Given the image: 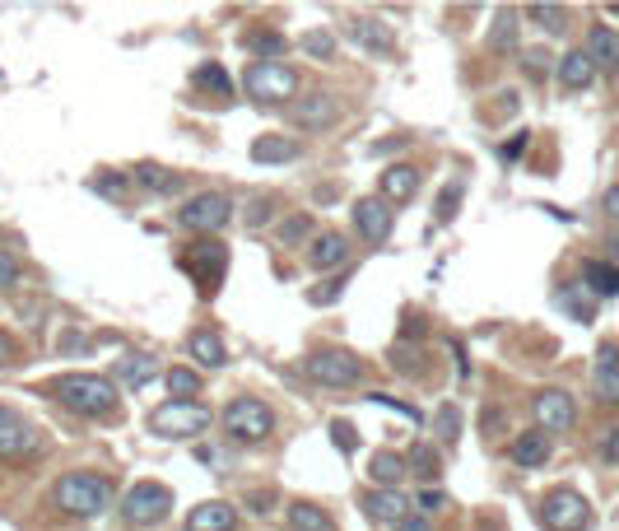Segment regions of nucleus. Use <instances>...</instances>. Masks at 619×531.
<instances>
[{"label":"nucleus","instance_id":"obj_1","mask_svg":"<svg viewBox=\"0 0 619 531\" xmlns=\"http://www.w3.org/2000/svg\"><path fill=\"white\" fill-rule=\"evenodd\" d=\"M56 396H61V406H70L84 420H112L117 415V387L98 373H66L56 382Z\"/></svg>","mask_w":619,"mask_h":531},{"label":"nucleus","instance_id":"obj_2","mask_svg":"<svg viewBox=\"0 0 619 531\" xmlns=\"http://www.w3.org/2000/svg\"><path fill=\"white\" fill-rule=\"evenodd\" d=\"M52 504L61 513H70V518H98L112 504V485L103 476H94V471H70V476L56 480Z\"/></svg>","mask_w":619,"mask_h":531},{"label":"nucleus","instance_id":"obj_3","mask_svg":"<svg viewBox=\"0 0 619 531\" xmlns=\"http://www.w3.org/2000/svg\"><path fill=\"white\" fill-rule=\"evenodd\" d=\"M270 429H275V415H270L266 401L233 396L229 406H224V434H229L233 443H266Z\"/></svg>","mask_w":619,"mask_h":531},{"label":"nucleus","instance_id":"obj_4","mask_svg":"<svg viewBox=\"0 0 619 531\" xmlns=\"http://www.w3.org/2000/svg\"><path fill=\"white\" fill-rule=\"evenodd\" d=\"M122 518L131 522V527H159V522L173 518V490L159 485V480H140V485L126 490Z\"/></svg>","mask_w":619,"mask_h":531},{"label":"nucleus","instance_id":"obj_5","mask_svg":"<svg viewBox=\"0 0 619 531\" xmlns=\"http://www.w3.org/2000/svg\"><path fill=\"white\" fill-rule=\"evenodd\" d=\"M149 429L159 438H196L210 429V410L201 401H163L154 415H149Z\"/></svg>","mask_w":619,"mask_h":531},{"label":"nucleus","instance_id":"obj_6","mask_svg":"<svg viewBox=\"0 0 619 531\" xmlns=\"http://www.w3.org/2000/svg\"><path fill=\"white\" fill-rule=\"evenodd\" d=\"M536 518L545 531H587L592 508H587V499H582L578 490H550L545 499H540Z\"/></svg>","mask_w":619,"mask_h":531},{"label":"nucleus","instance_id":"obj_7","mask_svg":"<svg viewBox=\"0 0 619 531\" xmlns=\"http://www.w3.org/2000/svg\"><path fill=\"white\" fill-rule=\"evenodd\" d=\"M294 89H298V75H294V66H284V61H252V66H247V94H252L256 103H266V108L294 98Z\"/></svg>","mask_w":619,"mask_h":531},{"label":"nucleus","instance_id":"obj_8","mask_svg":"<svg viewBox=\"0 0 619 531\" xmlns=\"http://www.w3.org/2000/svg\"><path fill=\"white\" fill-rule=\"evenodd\" d=\"M303 368L322 387H359L364 382V359H354L350 350H312L303 359Z\"/></svg>","mask_w":619,"mask_h":531},{"label":"nucleus","instance_id":"obj_9","mask_svg":"<svg viewBox=\"0 0 619 531\" xmlns=\"http://www.w3.org/2000/svg\"><path fill=\"white\" fill-rule=\"evenodd\" d=\"M233 215V201L224 196V191H196L191 201H182V210H177V224L191 233H219L224 224H229Z\"/></svg>","mask_w":619,"mask_h":531},{"label":"nucleus","instance_id":"obj_10","mask_svg":"<svg viewBox=\"0 0 619 531\" xmlns=\"http://www.w3.org/2000/svg\"><path fill=\"white\" fill-rule=\"evenodd\" d=\"M224 266H229V252H224V243H215V238H201V243H191V247H187V257H182V271L196 275L201 294H215L219 280H224Z\"/></svg>","mask_w":619,"mask_h":531},{"label":"nucleus","instance_id":"obj_11","mask_svg":"<svg viewBox=\"0 0 619 531\" xmlns=\"http://www.w3.org/2000/svg\"><path fill=\"white\" fill-rule=\"evenodd\" d=\"M47 448V438L33 420H24L14 406H0V457H33Z\"/></svg>","mask_w":619,"mask_h":531},{"label":"nucleus","instance_id":"obj_12","mask_svg":"<svg viewBox=\"0 0 619 531\" xmlns=\"http://www.w3.org/2000/svg\"><path fill=\"white\" fill-rule=\"evenodd\" d=\"M531 410H536V429H545V434H568V429L578 424L573 396L559 392V387H545V392L531 401Z\"/></svg>","mask_w":619,"mask_h":531},{"label":"nucleus","instance_id":"obj_13","mask_svg":"<svg viewBox=\"0 0 619 531\" xmlns=\"http://www.w3.org/2000/svg\"><path fill=\"white\" fill-rule=\"evenodd\" d=\"M391 224H396V215H391V205L382 201V196H364V201H354V229H359V238H364L368 247L387 243Z\"/></svg>","mask_w":619,"mask_h":531},{"label":"nucleus","instance_id":"obj_14","mask_svg":"<svg viewBox=\"0 0 619 531\" xmlns=\"http://www.w3.org/2000/svg\"><path fill=\"white\" fill-rule=\"evenodd\" d=\"M340 122V103L331 94L294 98V126L298 131H331Z\"/></svg>","mask_w":619,"mask_h":531},{"label":"nucleus","instance_id":"obj_15","mask_svg":"<svg viewBox=\"0 0 619 531\" xmlns=\"http://www.w3.org/2000/svg\"><path fill=\"white\" fill-rule=\"evenodd\" d=\"M592 392L601 406H619V350L615 345H601L592 364Z\"/></svg>","mask_w":619,"mask_h":531},{"label":"nucleus","instance_id":"obj_16","mask_svg":"<svg viewBox=\"0 0 619 531\" xmlns=\"http://www.w3.org/2000/svg\"><path fill=\"white\" fill-rule=\"evenodd\" d=\"M350 261V238L345 233H317L308 247V266L312 271H336V266H345Z\"/></svg>","mask_w":619,"mask_h":531},{"label":"nucleus","instance_id":"obj_17","mask_svg":"<svg viewBox=\"0 0 619 531\" xmlns=\"http://www.w3.org/2000/svg\"><path fill=\"white\" fill-rule=\"evenodd\" d=\"M350 42H359L364 52H373V56H391L396 52V38H391V28L382 24V19H368V14H359V19H350Z\"/></svg>","mask_w":619,"mask_h":531},{"label":"nucleus","instance_id":"obj_18","mask_svg":"<svg viewBox=\"0 0 619 531\" xmlns=\"http://www.w3.org/2000/svg\"><path fill=\"white\" fill-rule=\"evenodd\" d=\"M238 527V508L224 499H205L187 513V531H233Z\"/></svg>","mask_w":619,"mask_h":531},{"label":"nucleus","instance_id":"obj_19","mask_svg":"<svg viewBox=\"0 0 619 531\" xmlns=\"http://www.w3.org/2000/svg\"><path fill=\"white\" fill-rule=\"evenodd\" d=\"M359 508H364L368 522H401L410 499H405L401 490H368L364 499H359Z\"/></svg>","mask_w":619,"mask_h":531},{"label":"nucleus","instance_id":"obj_20","mask_svg":"<svg viewBox=\"0 0 619 531\" xmlns=\"http://www.w3.org/2000/svg\"><path fill=\"white\" fill-rule=\"evenodd\" d=\"M582 52L592 56L596 70L615 75V70H619V33H615V28H606V24H596L592 33H587V47H582Z\"/></svg>","mask_w":619,"mask_h":531},{"label":"nucleus","instance_id":"obj_21","mask_svg":"<svg viewBox=\"0 0 619 531\" xmlns=\"http://www.w3.org/2000/svg\"><path fill=\"white\" fill-rule=\"evenodd\" d=\"M550 434H545V429H526V434H517L512 438V462L517 466H526V471H531V466H545L550 462Z\"/></svg>","mask_w":619,"mask_h":531},{"label":"nucleus","instance_id":"obj_22","mask_svg":"<svg viewBox=\"0 0 619 531\" xmlns=\"http://www.w3.org/2000/svg\"><path fill=\"white\" fill-rule=\"evenodd\" d=\"M187 354L201 368H224V364H229V350H224V341H219V331H210V327L191 331V336H187Z\"/></svg>","mask_w":619,"mask_h":531},{"label":"nucleus","instance_id":"obj_23","mask_svg":"<svg viewBox=\"0 0 619 531\" xmlns=\"http://www.w3.org/2000/svg\"><path fill=\"white\" fill-rule=\"evenodd\" d=\"M419 182H424V177H419V168H410V164H391L387 173H382V201H410V196H415L419 191Z\"/></svg>","mask_w":619,"mask_h":531},{"label":"nucleus","instance_id":"obj_24","mask_svg":"<svg viewBox=\"0 0 619 531\" xmlns=\"http://www.w3.org/2000/svg\"><path fill=\"white\" fill-rule=\"evenodd\" d=\"M298 140L294 136H256L252 140V164H294Z\"/></svg>","mask_w":619,"mask_h":531},{"label":"nucleus","instance_id":"obj_25","mask_svg":"<svg viewBox=\"0 0 619 531\" xmlns=\"http://www.w3.org/2000/svg\"><path fill=\"white\" fill-rule=\"evenodd\" d=\"M554 70H559V84H564V89H587V84L596 80V66L587 52H564Z\"/></svg>","mask_w":619,"mask_h":531},{"label":"nucleus","instance_id":"obj_26","mask_svg":"<svg viewBox=\"0 0 619 531\" xmlns=\"http://www.w3.org/2000/svg\"><path fill=\"white\" fill-rule=\"evenodd\" d=\"M191 84L201 89V94H210V98H233V75L219 61H205V66H196V75H191Z\"/></svg>","mask_w":619,"mask_h":531},{"label":"nucleus","instance_id":"obj_27","mask_svg":"<svg viewBox=\"0 0 619 531\" xmlns=\"http://www.w3.org/2000/svg\"><path fill=\"white\" fill-rule=\"evenodd\" d=\"M135 182L145 191H154V196L182 191V173H173V168H163V164H135Z\"/></svg>","mask_w":619,"mask_h":531},{"label":"nucleus","instance_id":"obj_28","mask_svg":"<svg viewBox=\"0 0 619 531\" xmlns=\"http://www.w3.org/2000/svg\"><path fill=\"white\" fill-rule=\"evenodd\" d=\"M368 476L377 480V490H396L405 480V457H396V452H373V457H368Z\"/></svg>","mask_w":619,"mask_h":531},{"label":"nucleus","instance_id":"obj_29","mask_svg":"<svg viewBox=\"0 0 619 531\" xmlns=\"http://www.w3.org/2000/svg\"><path fill=\"white\" fill-rule=\"evenodd\" d=\"M117 378H122L131 392H140V387H149V382L159 378V364H154L149 354H126L122 364H117Z\"/></svg>","mask_w":619,"mask_h":531},{"label":"nucleus","instance_id":"obj_30","mask_svg":"<svg viewBox=\"0 0 619 531\" xmlns=\"http://www.w3.org/2000/svg\"><path fill=\"white\" fill-rule=\"evenodd\" d=\"M289 527L294 531H336V522L326 518V508H317L312 499H294V504H289Z\"/></svg>","mask_w":619,"mask_h":531},{"label":"nucleus","instance_id":"obj_31","mask_svg":"<svg viewBox=\"0 0 619 531\" xmlns=\"http://www.w3.org/2000/svg\"><path fill=\"white\" fill-rule=\"evenodd\" d=\"M247 52H252L256 61H280V56L289 52V38L275 33V28H261V33H247Z\"/></svg>","mask_w":619,"mask_h":531},{"label":"nucleus","instance_id":"obj_32","mask_svg":"<svg viewBox=\"0 0 619 531\" xmlns=\"http://www.w3.org/2000/svg\"><path fill=\"white\" fill-rule=\"evenodd\" d=\"M405 471H415L419 480H433L443 471V457H438V448H429V443H415V448L405 452Z\"/></svg>","mask_w":619,"mask_h":531},{"label":"nucleus","instance_id":"obj_33","mask_svg":"<svg viewBox=\"0 0 619 531\" xmlns=\"http://www.w3.org/2000/svg\"><path fill=\"white\" fill-rule=\"evenodd\" d=\"M163 382H168V392H173V401H196V392H201V373L196 368H168L163 373Z\"/></svg>","mask_w":619,"mask_h":531},{"label":"nucleus","instance_id":"obj_34","mask_svg":"<svg viewBox=\"0 0 619 531\" xmlns=\"http://www.w3.org/2000/svg\"><path fill=\"white\" fill-rule=\"evenodd\" d=\"M582 280H587L592 294H619V271L610 261H587V266H582Z\"/></svg>","mask_w":619,"mask_h":531},{"label":"nucleus","instance_id":"obj_35","mask_svg":"<svg viewBox=\"0 0 619 531\" xmlns=\"http://www.w3.org/2000/svg\"><path fill=\"white\" fill-rule=\"evenodd\" d=\"M512 47H517V14L503 10L498 24L489 28V52H512Z\"/></svg>","mask_w":619,"mask_h":531},{"label":"nucleus","instance_id":"obj_36","mask_svg":"<svg viewBox=\"0 0 619 531\" xmlns=\"http://www.w3.org/2000/svg\"><path fill=\"white\" fill-rule=\"evenodd\" d=\"M582 289H587V285H568V289H559V308H568V313H573V317H582V322H592L596 299H587Z\"/></svg>","mask_w":619,"mask_h":531},{"label":"nucleus","instance_id":"obj_37","mask_svg":"<svg viewBox=\"0 0 619 531\" xmlns=\"http://www.w3.org/2000/svg\"><path fill=\"white\" fill-rule=\"evenodd\" d=\"M298 47L308 56H317V61H336V38L326 33V28H312V33H303L298 38Z\"/></svg>","mask_w":619,"mask_h":531},{"label":"nucleus","instance_id":"obj_38","mask_svg":"<svg viewBox=\"0 0 619 531\" xmlns=\"http://www.w3.org/2000/svg\"><path fill=\"white\" fill-rule=\"evenodd\" d=\"M270 219H275V196H252L243 210V224L256 233V229H266Z\"/></svg>","mask_w":619,"mask_h":531},{"label":"nucleus","instance_id":"obj_39","mask_svg":"<svg viewBox=\"0 0 619 531\" xmlns=\"http://www.w3.org/2000/svg\"><path fill=\"white\" fill-rule=\"evenodd\" d=\"M308 238H312V219H308V215L280 219V243H284V247H303Z\"/></svg>","mask_w":619,"mask_h":531},{"label":"nucleus","instance_id":"obj_40","mask_svg":"<svg viewBox=\"0 0 619 531\" xmlns=\"http://www.w3.org/2000/svg\"><path fill=\"white\" fill-rule=\"evenodd\" d=\"M433 429L443 434V443H457V438H461V410L452 406V401H443V406H438V415H433Z\"/></svg>","mask_w":619,"mask_h":531},{"label":"nucleus","instance_id":"obj_41","mask_svg":"<svg viewBox=\"0 0 619 531\" xmlns=\"http://www.w3.org/2000/svg\"><path fill=\"white\" fill-rule=\"evenodd\" d=\"M391 368H396V373L419 378V373H424V354H419L415 345H391Z\"/></svg>","mask_w":619,"mask_h":531},{"label":"nucleus","instance_id":"obj_42","mask_svg":"<svg viewBox=\"0 0 619 531\" xmlns=\"http://www.w3.org/2000/svg\"><path fill=\"white\" fill-rule=\"evenodd\" d=\"M526 14H531V19H540V28H545V33H564V5H526Z\"/></svg>","mask_w":619,"mask_h":531},{"label":"nucleus","instance_id":"obj_43","mask_svg":"<svg viewBox=\"0 0 619 531\" xmlns=\"http://www.w3.org/2000/svg\"><path fill=\"white\" fill-rule=\"evenodd\" d=\"M89 187H94L98 196H112V201H122V196H126V177H122V173H112V168H108V173H98L94 182H89Z\"/></svg>","mask_w":619,"mask_h":531},{"label":"nucleus","instance_id":"obj_44","mask_svg":"<svg viewBox=\"0 0 619 531\" xmlns=\"http://www.w3.org/2000/svg\"><path fill=\"white\" fill-rule=\"evenodd\" d=\"M596 452H601V462L619 466V424H610V429H601V438H596Z\"/></svg>","mask_w":619,"mask_h":531},{"label":"nucleus","instance_id":"obj_45","mask_svg":"<svg viewBox=\"0 0 619 531\" xmlns=\"http://www.w3.org/2000/svg\"><path fill=\"white\" fill-rule=\"evenodd\" d=\"M19 285V257L10 247H0V289H14Z\"/></svg>","mask_w":619,"mask_h":531},{"label":"nucleus","instance_id":"obj_46","mask_svg":"<svg viewBox=\"0 0 619 531\" xmlns=\"http://www.w3.org/2000/svg\"><path fill=\"white\" fill-rule=\"evenodd\" d=\"M457 201H461V187L452 182V187H447L443 196H438V210H433V215H438V224H447V219L457 215Z\"/></svg>","mask_w":619,"mask_h":531},{"label":"nucleus","instance_id":"obj_47","mask_svg":"<svg viewBox=\"0 0 619 531\" xmlns=\"http://www.w3.org/2000/svg\"><path fill=\"white\" fill-rule=\"evenodd\" d=\"M368 401H377V406H387V410H396V415H405L410 424H419V410L415 406H405V401H396V396H387V392H373Z\"/></svg>","mask_w":619,"mask_h":531},{"label":"nucleus","instance_id":"obj_48","mask_svg":"<svg viewBox=\"0 0 619 531\" xmlns=\"http://www.w3.org/2000/svg\"><path fill=\"white\" fill-rule=\"evenodd\" d=\"M331 438H336L340 452H354V448H359V434H354V424H345V420L331 424Z\"/></svg>","mask_w":619,"mask_h":531},{"label":"nucleus","instance_id":"obj_49","mask_svg":"<svg viewBox=\"0 0 619 531\" xmlns=\"http://www.w3.org/2000/svg\"><path fill=\"white\" fill-rule=\"evenodd\" d=\"M252 513H270V504H275V490H247V499H243Z\"/></svg>","mask_w":619,"mask_h":531},{"label":"nucleus","instance_id":"obj_50","mask_svg":"<svg viewBox=\"0 0 619 531\" xmlns=\"http://www.w3.org/2000/svg\"><path fill=\"white\" fill-rule=\"evenodd\" d=\"M545 61H550V52H526V75H536V80H540V75L550 70Z\"/></svg>","mask_w":619,"mask_h":531},{"label":"nucleus","instance_id":"obj_51","mask_svg":"<svg viewBox=\"0 0 619 531\" xmlns=\"http://www.w3.org/2000/svg\"><path fill=\"white\" fill-rule=\"evenodd\" d=\"M419 508H424V513H438V508H447V494L424 490V494H419Z\"/></svg>","mask_w":619,"mask_h":531},{"label":"nucleus","instance_id":"obj_52","mask_svg":"<svg viewBox=\"0 0 619 531\" xmlns=\"http://www.w3.org/2000/svg\"><path fill=\"white\" fill-rule=\"evenodd\" d=\"M396 531H433L429 518H415V513H405L401 522H396Z\"/></svg>","mask_w":619,"mask_h":531},{"label":"nucleus","instance_id":"obj_53","mask_svg":"<svg viewBox=\"0 0 619 531\" xmlns=\"http://www.w3.org/2000/svg\"><path fill=\"white\" fill-rule=\"evenodd\" d=\"M601 210H606V219H615V224H619V182L606 191V201H601Z\"/></svg>","mask_w":619,"mask_h":531},{"label":"nucleus","instance_id":"obj_54","mask_svg":"<svg viewBox=\"0 0 619 531\" xmlns=\"http://www.w3.org/2000/svg\"><path fill=\"white\" fill-rule=\"evenodd\" d=\"M522 154H526V131H517V140L503 145V159H522Z\"/></svg>","mask_w":619,"mask_h":531},{"label":"nucleus","instance_id":"obj_55","mask_svg":"<svg viewBox=\"0 0 619 531\" xmlns=\"http://www.w3.org/2000/svg\"><path fill=\"white\" fill-rule=\"evenodd\" d=\"M10 350H14V345H10V336L0 331V364H10Z\"/></svg>","mask_w":619,"mask_h":531},{"label":"nucleus","instance_id":"obj_56","mask_svg":"<svg viewBox=\"0 0 619 531\" xmlns=\"http://www.w3.org/2000/svg\"><path fill=\"white\" fill-rule=\"evenodd\" d=\"M606 247H610V261H619V238H610Z\"/></svg>","mask_w":619,"mask_h":531}]
</instances>
